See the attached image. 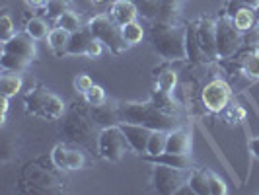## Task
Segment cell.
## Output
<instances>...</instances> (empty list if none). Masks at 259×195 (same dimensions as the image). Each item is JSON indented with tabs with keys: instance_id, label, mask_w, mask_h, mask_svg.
<instances>
[{
	"instance_id": "1",
	"label": "cell",
	"mask_w": 259,
	"mask_h": 195,
	"mask_svg": "<svg viewBox=\"0 0 259 195\" xmlns=\"http://www.w3.org/2000/svg\"><path fill=\"white\" fill-rule=\"evenodd\" d=\"M119 115L121 123H137L150 129L171 131L180 127V117L160 109L158 105L150 102H121L119 104Z\"/></svg>"
},
{
	"instance_id": "2",
	"label": "cell",
	"mask_w": 259,
	"mask_h": 195,
	"mask_svg": "<svg viewBox=\"0 0 259 195\" xmlns=\"http://www.w3.org/2000/svg\"><path fill=\"white\" fill-rule=\"evenodd\" d=\"M150 45L156 55L168 63L187 61L185 27L178 24H154L150 29Z\"/></svg>"
},
{
	"instance_id": "3",
	"label": "cell",
	"mask_w": 259,
	"mask_h": 195,
	"mask_svg": "<svg viewBox=\"0 0 259 195\" xmlns=\"http://www.w3.org/2000/svg\"><path fill=\"white\" fill-rule=\"evenodd\" d=\"M37 57L35 39L24 31H16L12 37L2 41V55H0V66L4 72H26L29 65Z\"/></svg>"
},
{
	"instance_id": "4",
	"label": "cell",
	"mask_w": 259,
	"mask_h": 195,
	"mask_svg": "<svg viewBox=\"0 0 259 195\" xmlns=\"http://www.w3.org/2000/svg\"><path fill=\"white\" fill-rule=\"evenodd\" d=\"M24 107L29 115L43 121H57L66 113L63 98L43 86H33L24 94Z\"/></svg>"
},
{
	"instance_id": "5",
	"label": "cell",
	"mask_w": 259,
	"mask_h": 195,
	"mask_svg": "<svg viewBox=\"0 0 259 195\" xmlns=\"http://www.w3.org/2000/svg\"><path fill=\"white\" fill-rule=\"evenodd\" d=\"M20 189L26 193H61L65 189V180L53 170L41 166L39 162H29L22 168Z\"/></svg>"
},
{
	"instance_id": "6",
	"label": "cell",
	"mask_w": 259,
	"mask_h": 195,
	"mask_svg": "<svg viewBox=\"0 0 259 195\" xmlns=\"http://www.w3.org/2000/svg\"><path fill=\"white\" fill-rule=\"evenodd\" d=\"M98 129H100V127L94 123L92 115H88L86 111L74 107L72 111H68L65 115L61 133L65 135L70 143L82 144V146H92L94 141L100 139Z\"/></svg>"
},
{
	"instance_id": "7",
	"label": "cell",
	"mask_w": 259,
	"mask_h": 195,
	"mask_svg": "<svg viewBox=\"0 0 259 195\" xmlns=\"http://www.w3.org/2000/svg\"><path fill=\"white\" fill-rule=\"evenodd\" d=\"M88 27L92 29L94 37L100 39L105 47L109 49V53L113 55H123L129 49V45L125 43L123 33H121V26L109 14H96L88 20Z\"/></svg>"
},
{
	"instance_id": "8",
	"label": "cell",
	"mask_w": 259,
	"mask_h": 195,
	"mask_svg": "<svg viewBox=\"0 0 259 195\" xmlns=\"http://www.w3.org/2000/svg\"><path fill=\"white\" fill-rule=\"evenodd\" d=\"M129 150V141H127L125 133L121 129V125L100 129V139H98V156L100 158L117 164L125 158V154Z\"/></svg>"
},
{
	"instance_id": "9",
	"label": "cell",
	"mask_w": 259,
	"mask_h": 195,
	"mask_svg": "<svg viewBox=\"0 0 259 195\" xmlns=\"http://www.w3.org/2000/svg\"><path fill=\"white\" fill-rule=\"evenodd\" d=\"M189 172L191 170L174 168V166H166V164H154L150 182H152V187H154L156 193L174 195L178 193L183 185H187Z\"/></svg>"
},
{
	"instance_id": "10",
	"label": "cell",
	"mask_w": 259,
	"mask_h": 195,
	"mask_svg": "<svg viewBox=\"0 0 259 195\" xmlns=\"http://www.w3.org/2000/svg\"><path fill=\"white\" fill-rule=\"evenodd\" d=\"M244 45V33L234 26L232 18L222 16L221 20H217V53L219 59H230L234 53L240 51V47Z\"/></svg>"
},
{
	"instance_id": "11",
	"label": "cell",
	"mask_w": 259,
	"mask_h": 195,
	"mask_svg": "<svg viewBox=\"0 0 259 195\" xmlns=\"http://www.w3.org/2000/svg\"><path fill=\"white\" fill-rule=\"evenodd\" d=\"M232 100V88L226 80L214 78L201 90V102L203 107L210 113H224L228 109V104Z\"/></svg>"
},
{
	"instance_id": "12",
	"label": "cell",
	"mask_w": 259,
	"mask_h": 195,
	"mask_svg": "<svg viewBox=\"0 0 259 195\" xmlns=\"http://www.w3.org/2000/svg\"><path fill=\"white\" fill-rule=\"evenodd\" d=\"M51 162L57 170L63 172H74V170H82L86 166V156L78 146H70V144L59 143L53 146L51 150Z\"/></svg>"
},
{
	"instance_id": "13",
	"label": "cell",
	"mask_w": 259,
	"mask_h": 195,
	"mask_svg": "<svg viewBox=\"0 0 259 195\" xmlns=\"http://www.w3.org/2000/svg\"><path fill=\"white\" fill-rule=\"evenodd\" d=\"M195 31H197V39L203 53L208 57V61L219 59L217 53V20L212 18H199L195 24Z\"/></svg>"
},
{
	"instance_id": "14",
	"label": "cell",
	"mask_w": 259,
	"mask_h": 195,
	"mask_svg": "<svg viewBox=\"0 0 259 195\" xmlns=\"http://www.w3.org/2000/svg\"><path fill=\"white\" fill-rule=\"evenodd\" d=\"M193 148V129L191 125L187 127H176L168 131V143H166V152L171 154H191Z\"/></svg>"
},
{
	"instance_id": "15",
	"label": "cell",
	"mask_w": 259,
	"mask_h": 195,
	"mask_svg": "<svg viewBox=\"0 0 259 195\" xmlns=\"http://www.w3.org/2000/svg\"><path fill=\"white\" fill-rule=\"evenodd\" d=\"M121 129L125 133L127 141H129L131 150L135 154L144 156L146 154V146H148V139L152 135L150 127H144V125H137V123H121Z\"/></svg>"
},
{
	"instance_id": "16",
	"label": "cell",
	"mask_w": 259,
	"mask_h": 195,
	"mask_svg": "<svg viewBox=\"0 0 259 195\" xmlns=\"http://www.w3.org/2000/svg\"><path fill=\"white\" fill-rule=\"evenodd\" d=\"M90 115L94 119V123L105 129V127H113V125H121V115H119V104H109L105 102L102 105H90Z\"/></svg>"
},
{
	"instance_id": "17",
	"label": "cell",
	"mask_w": 259,
	"mask_h": 195,
	"mask_svg": "<svg viewBox=\"0 0 259 195\" xmlns=\"http://www.w3.org/2000/svg\"><path fill=\"white\" fill-rule=\"evenodd\" d=\"M94 39L96 37H94V33H92L90 27L88 26L82 27L80 31H76V33L70 35L68 47L65 49V55H63V57H86Z\"/></svg>"
},
{
	"instance_id": "18",
	"label": "cell",
	"mask_w": 259,
	"mask_h": 195,
	"mask_svg": "<svg viewBox=\"0 0 259 195\" xmlns=\"http://www.w3.org/2000/svg\"><path fill=\"white\" fill-rule=\"evenodd\" d=\"M185 45H187V61L191 65H207V63H210L208 57L201 49V45H199L195 24L185 26Z\"/></svg>"
},
{
	"instance_id": "19",
	"label": "cell",
	"mask_w": 259,
	"mask_h": 195,
	"mask_svg": "<svg viewBox=\"0 0 259 195\" xmlns=\"http://www.w3.org/2000/svg\"><path fill=\"white\" fill-rule=\"evenodd\" d=\"M109 16L115 20L119 26H125V24H131L139 18V8L133 0H115L111 4V10H109Z\"/></svg>"
},
{
	"instance_id": "20",
	"label": "cell",
	"mask_w": 259,
	"mask_h": 195,
	"mask_svg": "<svg viewBox=\"0 0 259 195\" xmlns=\"http://www.w3.org/2000/svg\"><path fill=\"white\" fill-rule=\"evenodd\" d=\"M185 0H158L156 24H178Z\"/></svg>"
},
{
	"instance_id": "21",
	"label": "cell",
	"mask_w": 259,
	"mask_h": 195,
	"mask_svg": "<svg viewBox=\"0 0 259 195\" xmlns=\"http://www.w3.org/2000/svg\"><path fill=\"white\" fill-rule=\"evenodd\" d=\"M144 160L152 162V164H166V166H174V168L191 170V154H171V152H162L158 156H143Z\"/></svg>"
},
{
	"instance_id": "22",
	"label": "cell",
	"mask_w": 259,
	"mask_h": 195,
	"mask_svg": "<svg viewBox=\"0 0 259 195\" xmlns=\"http://www.w3.org/2000/svg\"><path fill=\"white\" fill-rule=\"evenodd\" d=\"M187 187H189L195 195H210V187H208V170L191 168Z\"/></svg>"
},
{
	"instance_id": "23",
	"label": "cell",
	"mask_w": 259,
	"mask_h": 195,
	"mask_svg": "<svg viewBox=\"0 0 259 195\" xmlns=\"http://www.w3.org/2000/svg\"><path fill=\"white\" fill-rule=\"evenodd\" d=\"M22 86H24L22 72H4L0 76V94L6 98H14L16 94H20Z\"/></svg>"
},
{
	"instance_id": "24",
	"label": "cell",
	"mask_w": 259,
	"mask_h": 195,
	"mask_svg": "<svg viewBox=\"0 0 259 195\" xmlns=\"http://www.w3.org/2000/svg\"><path fill=\"white\" fill-rule=\"evenodd\" d=\"M176 86H178V72L174 68H169V66L160 68L154 82V90L162 92V94H174Z\"/></svg>"
},
{
	"instance_id": "25",
	"label": "cell",
	"mask_w": 259,
	"mask_h": 195,
	"mask_svg": "<svg viewBox=\"0 0 259 195\" xmlns=\"http://www.w3.org/2000/svg\"><path fill=\"white\" fill-rule=\"evenodd\" d=\"M70 35L72 33H68L66 29L63 27H53L51 33L47 35V43H49V47H51V51L57 55V57H63L65 55V49L68 47V41H70Z\"/></svg>"
},
{
	"instance_id": "26",
	"label": "cell",
	"mask_w": 259,
	"mask_h": 195,
	"mask_svg": "<svg viewBox=\"0 0 259 195\" xmlns=\"http://www.w3.org/2000/svg\"><path fill=\"white\" fill-rule=\"evenodd\" d=\"M166 143H168V131L154 129L150 139H148V146H146V154L144 156H158L166 152Z\"/></svg>"
},
{
	"instance_id": "27",
	"label": "cell",
	"mask_w": 259,
	"mask_h": 195,
	"mask_svg": "<svg viewBox=\"0 0 259 195\" xmlns=\"http://www.w3.org/2000/svg\"><path fill=\"white\" fill-rule=\"evenodd\" d=\"M232 22H234V26L238 27L242 33H246V31H249L251 27L257 24V20H255V10H251V8H247V6H242L238 12L234 14Z\"/></svg>"
},
{
	"instance_id": "28",
	"label": "cell",
	"mask_w": 259,
	"mask_h": 195,
	"mask_svg": "<svg viewBox=\"0 0 259 195\" xmlns=\"http://www.w3.org/2000/svg\"><path fill=\"white\" fill-rule=\"evenodd\" d=\"M240 66H242V72L246 74L247 78L251 80H259V49H253V51L246 53L240 61Z\"/></svg>"
},
{
	"instance_id": "29",
	"label": "cell",
	"mask_w": 259,
	"mask_h": 195,
	"mask_svg": "<svg viewBox=\"0 0 259 195\" xmlns=\"http://www.w3.org/2000/svg\"><path fill=\"white\" fill-rule=\"evenodd\" d=\"M24 29H26L27 33L35 39V41L47 39V35L51 33V27L47 24V20H43V18H29L26 22V27H24Z\"/></svg>"
},
{
	"instance_id": "30",
	"label": "cell",
	"mask_w": 259,
	"mask_h": 195,
	"mask_svg": "<svg viewBox=\"0 0 259 195\" xmlns=\"http://www.w3.org/2000/svg\"><path fill=\"white\" fill-rule=\"evenodd\" d=\"M121 33H123V39H125V43H127L129 47L139 45V43L144 39V29L137 20H135V22H131V24L121 26Z\"/></svg>"
},
{
	"instance_id": "31",
	"label": "cell",
	"mask_w": 259,
	"mask_h": 195,
	"mask_svg": "<svg viewBox=\"0 0 259 195\" xmlns=\"http://www.w3.org/2000/svg\"><path fill=\"white\" fill-rule=\"evenodd\" d=\"M57 26L66 29L68 33H76V31H80V29L84 27L82 26V18H80L76 12H72V10H66V12L57 20Z\"/></svg>"
},
{
	"instance_id": "32",
	"label": "cell",
	"mask_w": 259,
	"mask_h": 195,
	"mask_svg": "<svg viewBox=\"0 0 259 195\" xmlns=\"http://www.w3.org/2000/svg\"><path fill=\"white\" fill-rule=\"evenodd\" d=\"M139 8V14L143 16L144 20L156 24L158 20V0H133Z\"/></svg>"
},
{
	"instance_id": "33",
	"label": "cell",
	"mask_w": 259,
	"mask_h": 195,
	"mask_svg": "<svg viewBox=\"0 0 259 195\" xmlns=\"http://www.w3.org/2000/svg\"><path fill=\"white\" fill-rule=\"evenodd\" d=\"M66 10H70V2L68 0H51L49 4H47V8H45V14H47V18L49 20H59Z\"/></svg>"
},
{
	"instance_id": "34",
	"label": "cell",
	"mask_w": 259,
	"mask_h": 195,
	"mask_svg": "<svg viewBox=\"0 0 259 195\" xmlns=\"http://www.w3.org/2000/svg\"><path fill=\"white\" fill-rule=\"evenodd\" d=\"M84 100L88 105H102L107 102V96H105V90L100 84H94L90 90L84 94Z\"/></svg>"
},
{
	"instance_id": "35",
	"label": "cell",
	"mask_w": 259,
	"mask_h": 195,
	"mask_svg": "<svg viewBox=\"0 0 259 195\" xmlns=\"http://www.w3.org/2000/svg\"><path fill=\"white\" fill-rule=\"evenodd\" d=\"M208 187H210V195H226L228 193V185L222 180L219 174L208 170Z\"/></svg>"
},
{
	"instance_id": "36",
	"label": "cell",
	"mask_w": 259,
	"mask_h": 195,
	"mask_svg": "<svg viewBox=\"0 0 259 195\" xmlns=\"http://www.w3.org/2000/svg\"><path fill=\"white\" fill-rule=\"evenodd\" d=\"M16 33V27H14V20L10 12L4 8V14H2V18H0V37L2 41H6V39H10Z\"/></svg>"
},
{
	"instance_id": "37",
	"label": "cell",
	"mask_w": 259,
	"mask_h": 195,
	"mask_svg": "<svg viewBox=\"0 0 259 195\" xmlns=\"http://www.w3.org/2000/svg\"><path fill=\"white\" fill-rule=\"evenodd\" d=\"M92 86H94V80H92V76L86 74V72H82V74H78V76L74 78V90H76L78 94H82V96L90 90Z\"/></svg>"
},
{
	"instance_id": "38",
	"label": "cell",
	"mask_w": 259,
	"mask_h": 195,
	"mask_svg": "<svg viewBox=\"0 0 259 195\" xmlns=\"http://www.w3.org/2000/svg\"><path fill=\"white\" fill-rule=\"evenodd\" d=\"M246 115H247L246 109H244L242 105H234V107H230V109L226 111V117H224V119H226L228 123H242V121L246 119Z\"/></svg>"
},
{
	"instance_id": "39",
	"label": "cell",
	"mask_w": 259,
	"mask_h": 195,
	"mask_svg": "<svg viewBox=\"0 0 259 195\" xmlns=\"http://www.w3.org/2000/svg\"><path fill=\"white\" fill-rule=\"evenodd\" d=\"M244 43L251 49H259V24H255L249 31L244 33Z\"/></svg>"
},
{
	"instance_id": "40",
	"label": "cell",
	"mask_w": 259,
	"mask_h": 195,
	"mask_svg": "<svg viewBox=\"0 0 259 195\" xmlns=\"http://www.w3.org/2000/svg\"><path fill=\"white\" fill-rule=\"evenodd\" d=\"M8 100L10 98H6V96H2L0 98V109H2V121H0V125H6V115H8Z\"/></svg>"
},
{
	"instance_id": "41",
	"label": "cell",
	"mask_w": 259,
	"mask_h": 195,
	"mask_svg": "<svg viewBox=\"0 0 259 195\" xmlns=\"http://www.w3.org/2000/svg\"><path fill=\"white\" fill-rule=\"evenodd\" d=\"M249 152H251V156L259 158V137H253L249 141Z\"/></svg>"
},
{
	"instance_id": "42",
	"label": "cell",
	"mask_w": 259,
	"mask_h": 195,
	"mask_svg": "<svg viewBox=\"0 0 259 195\" xmlns=\"http://www.w3.org/2000/svg\"><path fill=\"white\" fill-rule=\"evenodd\" d=\"M49 2H51V0H26V4L31 6V8H47Z\"/></svg>"
},
{
	"instance_id": "43",
	"label": "cell",
	"mask_w": 259,
	"mask_h": 195,
	"mask_svg": "<svg viewBox=\"0 0 259 195\" xmlns=\"http://www.w3.org/2000/svg\"><path fill=\"white\" fill-rule=\"evenodd\" d=\"M242 4L247 6V8H251V10L259 8V0H242Z\"/></svg>"
},
{
	"instance_id": "44",
	"label": "cell",
	"mask_w": 259,
	"mask_h": 195,
	"mask_svg": "<svg viewBox=\"0 0 259 195\" xmlns=\"http://www.w3.org/2000/svg\"><path fill=\"white\" fill-rule=\"evenodd\" d=\"M90 2H94V4H104V2H109V0H90Z\"/></svg>"
},
{
	"instance_id": "45",
	"label": "cell",
	"mask_w": 259,
	"mask_h": 195,
	"mask_svg": "<svg viewBox=\"0 0 259 195\" xmlns=\"http://www.w3.org/2000/svg\"><path fill=\"white\" fill-rule=\"evenodd\" d=\"M255 20H257V24H259V8H255Z\"/></svg>"
}]
</instances>
